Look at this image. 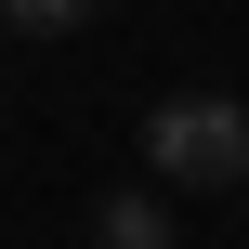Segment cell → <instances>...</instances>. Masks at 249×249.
<instances>
[{
  "instance_id": "3957f363",
  "label": "cell",
  "mask_w": 249,
  "mask_h": 249,
  "mask_svg": "<svg viewBox=\"0 0 249 249\" xmlns=\"http://www.w3.org/2000/svg\"><path fill=\"white\" fill-rule=\"evenodd\" d=\"M92 0H0V26H79Z\"/></svg>"
},
{
  "instance_id": "6da1fadb",
  "label": "cell",
  "mask_w": 249,
  "mask_h": 249,
  "mask_svg": "<svg viewBox=\"0 0 249 249\" xmlns=\"http://www.w3.org/2000/svg\"><path fill=\"white\" fill-rule=\"evenodd\" d=\"M144 171L184 184V197L249 184V105H236V92H171V105L144 118Z\"/></svg>"
},
{
  "instance_id": "7a4b0ae2",
  "label": "cell",
  "mask_w": 249,
  "mask_h": 249,
  "mask_svg": "<svg viewBox=\"0 0 249 249\" xmlns=\"http://www.w3.org/2000/svg\"><path fill=\"white\" fill-rule=\"evenodd\" d=\"M92 249H171V210L131 184V197H105V210H92Z\"/></svg>"
}]
</instances>
